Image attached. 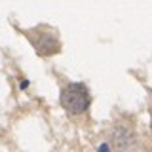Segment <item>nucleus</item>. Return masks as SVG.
<instances>
[{
	"label": "nucleus",
	"instance_id": "obj_2",
	"mask_svg": "<svg viewBox=\"0 0 152 152\" xmlns=\"http://www.w3.org/2000/svg\"><path fill=\"white\" fill-rule=\"evenodd\" d=\"M38 36L40 38L32 36V44H34L36 51L40 55H51L59 51V40H57V36L53 32H38Z\"/></svg>",
	"mask_w": 152,
	"mask_h": 152
},
{
	"label": "nucleus",
	"instance_id": "obj_1",
	"mask_svg": "<svg viewBox=\"0 0 152 152\" xmlns=\"http://www.w3.org/2000/svg\"><path fill=\"white\" fill-rule=\"evenodd\" d=\"M61 104L69 114H82L89 107V91L84 84H70L61 93Z\"/></svg>",
	"mask_w": 152,
	"mask_h": 152
}]
</instances>
